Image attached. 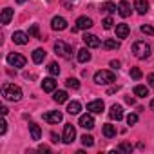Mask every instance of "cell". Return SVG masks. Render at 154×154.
<instances>
[{"instance_id": "obj_45", "label": "cell", "mask_w": 154, "mask_h": 154, "mask_svg": "<svg viewBox=\"0 0 154 154\" xmlns=\"http://www.w3.org/2000/svg\"><path fill=\"white\" fill-rule=\"evenodd\" d=\"M150 109H152V111H154V100H152V102H150Z\"/></svg>"}, {"instance_id": "obj_40", "label": "cell", "mask_w": 154, "mask_h": 154, "mask_svg": "<svg viewBox=\"0 0 154 154\" xmlns=\"http://www.w3.org/2000/svg\"><path fill=\"white\" fill-rule=\"evenodd\" d=\"M111 67H112V69H120V62H118V60H112V62H111Z\"/></svg>"}, {"instance_id": "obj_33", "label": "cell", "mask_w": 154, "mask_h": 154, "mask_svg": "<svg viewBox=\"0 0 154 154\" xmlns=\"http://www.w3.org/2000/svg\"><path fill=\"white\" fill-rule=\"evenodd\" d=\"M140 29H141V33H143V35H149V36H152V35H154V27H152V26H141Z\"/></svg>"}, {"instance_id": "obj_46", "label": "cell", "mask_w": 154, "mask_h": 154, "mask_svg": "<svg viewBox=\"0 0 154 154\" xmlns=\"http://www.w3.org/2000/svg\"><path fill=\"white\" fill-rule=\"evenodd\" d=\"M17 2H18V4H24V2H26V0H17Z\"/></svg>"}, {"instance_id": "obj_32", "label": "cell", "mask_w": 154, "mask_h": 154, "mask_svg": "<svg viewBox=\"0 0 154 154\" xmlns=\"http://www.w3.org/2000/svg\"><path fill=\"white\" fill-rule=\"evenodd\" d=\"M80 140H82V143H84L85 147H93V145H94V138H93V136H89V134H84Z\"/></svg>"}, {"instance_id": "obj_42", "label": "cell", "mask_w": 154, "mask_h": 154, "mask_svg": "<svg viewBox=\"0 0 154 154\" xmlns=\"http://www.w3.org/2000/svg\"><path fill=\"white\" fill-rule=\"evenodd\" d=\"M51 141H53V143H58V136H56V134H54V132H53V134H51Z\"/></svg>"}, {"instance_id": "obj_41", "label": "cell", "mask_w": 154, "mask_h": 154, "mask_svg": "<svg viewBox=\"0 0 154 154\" xmlns=\"http://www.w3.org/2000/svg\"><path fill=\"white\" fill-rule=\"evenodd\" d=\"M38 150H40V152H49L51 149H49L47 145H40V147H38Z\"/></svg>"}, {"instance_id": "obj_9", "label": "cell", "mask_w": 154, "mask_h": 154, "mask_svg": "<svg viewBox=\"0 0 154 154\" xmlns=\"http://www.w3.org/2000/svg\"><path fill=\"white\" fill-rule=\"evenodd\" d=\"M44 120L47 123H60L62 122V112L60 111H49L44 114Z\"/></svg>"}, {"instance_id": "obj_15", "label": "cell", "mask_w": 154, "mask_h": 154, "mask_svg": "<svg viewBox=\"0 0 154 154\" xmlns=\"http://www.w3.org/2000/svg\"><path fill=\"white\" fill-rule=\"evenodd\" d=\"M118 13H120V17H123V18H127V17L131 15V4L127 2V0H122V2L118 4Z\"/></svg>"}, {"instance_id": "obj_37", "label": "cell", "mask_w": 154, "mask_h": 154, "mask_svg": "<svg viewBox=\"0 0 154 154\" xmlns=\"http://www.w3.org/2000/svg\"><path fill=\"white\" fill-rule=\"evenodd\" d=\"M136 122H138V114H134V112H132V114H129V116H127V123H129V125H134Z\"/></svg>"}, {"instance_id": "obj_4", "label": "cell", "mask_w": 154, "mask_h": 154, "mask_svg": "<svg viewBox=\"0 0 154 154\" xmlns=\"http://www.w3.org/2000/svg\"><path fill=\"white\" fill-rule=\"evenodd\" d=\"M54 51H56V54H60L62 58H67V60L72 56V47L69 44H65L63 40H58L54 44Z\"/></svg>"}, {"instance_id": "obj_14", "label": "cell", "mask_w": 154, "mask_h": 154, "mask_svg": "<svg viewBox=\"0 0 154 154\" xmlns=\"http://www.w3.org/2000/svg\"><path fill=\"white\" fill-rule=\"evenodd\" d=\"M13 42L18 44V45H26V44L29 42V35H26V33H22V31H15V33H13Z\"/></svg>"}, {"instance_id": "obj_5", "label": "cell", "mask_w": 154, "mask_h": 154, "mask_svg": "<svg viewBox=\"0 0 154 154\" xmlns=\"http://www.w3.org/2000/svg\"><path fill=\"white\" fill-rule=\"evenodd\" d=\"M74 138H76V131H74L72 123H65V125H63V134H62V141H63V143H67V145H71V143L74 141Z\"/></svg>"}, {"instance_id": "obj_30", "label": "cell", "mask_w": 154, "mask_h": 154, "mask_svg": "<svg viewBox=\"0 0 154 154\" xmlns=\"http://www.w3.org/2000/svg\"><path fill=\"white\" fill-rule=\"evenodd\" d=\"M29 36H35V38H38V40H44V38L40 36V33H38V24H33V26L29 27Z\"/></svg>"}, {"instance_id": "obj_31", "label": "cell", "mask_w": 154, "mask_h": 154, "mask_svg": "<svg viewBox=\"0 0 154 154\" xmlns=\"http://www.w3.org/2000/svg\"><path fill=\"white\" fill-rule=\"evenodd\" d=\"M47 71H49V74H53V76L60 74V67H58V63H56V62H51V63H49V67H47Z\"/></svg>"}, {"instance_id": "obj_35", "label": "cell", "mask_w": 154, "mask_h": 154, "mask_svg": "<svg viewBox=\"0 0 154 154\" xmlns=\"http://www.w3.org/2000/svg\"><path fill=\"white\" fill-rule=\"evenodd\" d=\"M103 29H112V24H114V20L111 18V17H107V18H103Z\"/></svg>"}, {"instance_id": "obj_23", "label": "cell", "mask_w": 154, "mask_h": 154, "mask_svg": "<svg viewBox=\"0 0 154 154\" xmlns=\"http://www.w3.org/2000/svg\"><path fill=\"white\" fill-rule=\"evenodd\" d=\"M45 60V51L44 49H35L33 51V62L35 63H42Z\"/></svg>"}, {"instance_id": "obj_16", "label": "cell", "mask_w": 154, "mask_h": 154, "mask_svg": "<svg viewBox=\"0 0 154 154\" xmlns=\"http://www.w3.org/2000/svg\"><path fill=\"white\" fill-rule=\"evenodd\" d=\"M134 9L140 15H145L149 11V2H147V0H134Z\"/></svg>"}, {"instance_id": "obj_24", "label": "cell", "mask_w": 154, "mask_h": 154, "mask_svg": "<svg viewBox=\"0 0 154 154\" xmlns=\"http://www.w3.org/2000/svg\"><path fill=\"white\" fill-rule=\"evenodd\" d=\"M103 136H105V138H114V136H116V125L105 123V125H103Z\"/></svg>"}, {"instance_id": "obj_1", "label": "cell", "mask_w": 154, "mask_h": 154, "mask_svg": "<svg viewBox=\"0 0 154 154\" xmlns=\"http://www.w3.org/2000/svg\"><path fill=\"white\" fill-rule=\"evenodd\" d=\"M2 96L8 102H20L22 100V89L15 84H4L2 87Z\"/></svg>"}, {"instance_id": "obj_10", "label": "cell", "mask_w": 154, "mask_h": 154, "mask_svg": "<svg viewBox=\"0 0 154 154\" xmlns=\"http://www.w3.org/2000/svg\"><path fill=\"white\" fill-rule=\"evenodd\" d=\"M109 118H111V120H116V122H120V120L123 118V109H122V105L114 103V105L111 107V111H109Z\"/></svg>"}, {"instance_id": "obj_29", "label": "cell", "mask_w": 154, "mask_h": 154, "mask_svg": "<svg viewBox=\"0 0 154 154\" xmlns=\"http://www.w3.org/2000/svg\"><path fill=\"white\" fill-rule=\"evenodd\" d=\"M102 9H103L105 13H114L118 8H116V4H114V2H105V4L102 6Z\"/></svg>"}, {"instance_id": "obj_25", "label": "cell", "mask_w": 154, "mask_h": 154, "mask_svg": "<svg viewBox=\"0 0 154 154\" xmlns=\"http://www.w3.org/2000/svg\"><path fill=\"white\" fill-rule=\"evenodd\" d=\"M53 100H54L56 103H65V102H67V93H65V91H56L54 96H53Z\"/></svg>"}, {"instance_id": "obj_38", "label": "cell", "mask_w": 154, "mask_h": 154, "mask_svg": "<svg viewBox=\"0 0 154 154\" xmlns=\"http://www.w3.org/2000/svg\"><path fill=\"white\" fill-rule=\"evenodd\" d=\"M6 129H8V123H6V120H2L0 122V134H6Z\"/></svg>"}, {"instance_id": "obj_22", "label": "cell", "mask_w": 154, "mask_h": 154, "mask_svg": "<svg viewBox=\"0 0 154 154\" xmlns=\"http://www.w3.org/2000/svg\"><path fill=\"white\" fill-rule=\"evenodd\" d=\"M29 131H31V138H33V140H40V136H42V129H40L35 122L29 123Z\"/></svg>"}, {"instance_id": "obj_12", "label": "cell", "mask_w": 154, "mask_h": 154, "mask_svg": "<svg viewBox=\"0 0 154 154\" xmlns=\"http://www.w3.org/2000/svg\"><path fill=\"white\" fill-rule=\"evenodd\" d=\"M84 42H85L87 47H93V49H96V47L102 45V42H100V38H98L96 35H85V36H84Z\"/></svg>"}, {"instance_id": "obj_19", "label": "cell", "mask_w": 154, "mask_h": 154, "mask_svg": "<svg viewBox=\"0 0 154 154\" xmlns=\"http://www.w3.org/2000/svg\"><path fill=\"white\" fill-rule=\"evenodd\" d=\"M11 18H13V9H11V8H4V9H2V17H0L2 24H4V26H6V24H9V22H11Z\"/></svg>"}, {"instance_id": "obj_18", "label": "cell", "mask_w": 154, "mask_h": 154, "mask_svg": "<svg viewBox=\"0 0 154 154\" xmlns=\"http://www.w3.org/2000/svg\"><path fill=\"white\" fill-rule=\"evenodd\" d=\"M42 89H44L45 93H53V91L56 89V82H54V78H44V82H42Z\"/></svg>"}, {"instance_id": "obj_8", "label": "cell", "mask_w": 154, "mask_h": 154, "mask_svg": "<svg viewBox=\"0 0 154 154\" xmlns=\"http://www.w3.org/2000/svg\"><path fill=\"white\" fill-rule=\"evenodd\" d=\"M51 27L54 31H63V29H67V20L63 17H54L51 20Z\"/></svg>"}, {"instance_id": "obj_43", "label": "cell", "mask_w": 154, "mask_h": 154, "mask_svg": "<svg viewBox=\"0 0 154 154\" xmlns=\"http://www.w3.org/2000/svg\"><path fill=\"white\" fill-rule=\"evenodd\" d=\"M125 100H127V103H131V105H132V103H134V98H131V96H127V98H125Z\"/></svg>"}, {"instance_id": "obj_3", "label": "cell", "mask_w": 154, "mask_h": 154, "mask_svg": "<svg viewBox=\"0 0 154 154\" xmlns=\"http://www.w3.org/2000/svg\"><path fill=\"white\" fill-rule=\"evenodd\" d=\"M94 82L98 85H109V84L116 82V74L112 71H98L94 74Z\"/></svg>"}, {"instance_id": "obj_7", "label": "cell", "mask_w": 154, "mask_h": 154, "mask_svg": "<svg viewBox=\"0 0 154 154\" xmlns=\"http://www.w3.org/2000/svg\"><path fill=\"white\" fill-rule=\"evenodd\" d=\"M89 27H93V20L89 17H80L78 20H76V26L72 27V33L82 31V29H89Z\"/></svg>"}, {"instance_id": "obj_26", "label": "cell", "mask_w": 154, "mask_h": 154, "mask_svg": "<svg viewBox=\"0 0 154 154\" xmlns=\"http://www.w3.org/2000/svg\"><path fill=\"white\" fill-rule=\"evenodd\" d=\"M134 94L140 96V98H145V96H149V89L145 85H136L134 87Z\"/></svg>"}, {"instance_id": "obj_6", "label": "cell", "mask_w": 154, "mask_h": 154, "mask_svg": "<svg viewBox=\"0 0 154 154\" xmlns=\"http://www.w3.org/2000/svg\"><path fill=\"white\" fill-rule=\"evenodd\" d=\"M8 63L13 67H24L26 65V58L20 53H9L8 54Z\"/></svg>"}, {"instance_id": "obj_34", "label": "cell", "mask_w": 154, "mask_h": 154, "mask_svg": "<svg viewBox=\"0 0 154 154\" xmlns=\"http://www.w3.org/2000/svg\"><path fill=\"white\" fill-rule=\"evenodd\" d=\"M131 76H132L134 80H140L141 78V71L138 67H131Z\"/></svg>"}, {"instance_id": "obj_44", "label": "cell", "mask_w": 154, "mask_h": 154, "mask_svg": "<svg viewBox=\"0 0 154 154\" xmlns=\"http://www.w3.org/2000/svg\"><path fill=\"white\" fill-rule=\"evenodd\" d=\"M0 111H2V114H4V116L8 114V107H0Z\"/></svg>"}, {"instance_id": "obj_21", "label": "cell", "mask_w": 154, "mask_h": 154, "mask_svg": "<svg viewBox=\"0 0 154 154\" xmlns=\"http://www.w3.org/2000/svg\"><path fill=\"white\" fill-rule=\"evenodd\" d=\"M82 111V103L80 102H69L67 103V112L69 114H78Z\"/></svg>"}, {"instance_id": "obj_20", "label": "cell", "mask_w": 154, "mask_h": 154, "mask_svg": "<svg viewBox=\"0 0 154 154\" xmlns=\"http://www.w3.org/2000/svg\"><path fill=\"white\" fill-rule=\"evenodd\" d=\"M76 58H78V62L80 63H85V62H89L91 60V53H89V49H80L78 51V54H76Z\"/></svg>"}, {"instance_id": "obj_28", "label": "cell", "mask_w": 154, "mask_h": 154, "mask_svg": "<svg viewBox=\"0 0 154 154\" xmlns=\"http://www.w3.org/2000/svg\"><path fill=\"white\" fill-rule=\"evenodd\" d=\"M103 47H105V49H120V44H118L114 38H107V40L103 42Z\"/></svg>"}, {"instance_id": "obj_27", "label": "cell", "mask_w": 154, "mask_h": 154, "mask_svg": "<svg viewBox=\"0 0 154 154\" xmlns=\"http://www.w3.org/2000/svg\"><path fill=\"white\" fill-rule=\"evenodd\" d=\"M65 85H67L69 89H72V91H78V89H80V82L76 80V78H67V80H65Z\"/></svg>"}, {"instance_id": "obj_17", "label": "cell", "mask_w": 154, "mask_h": 154, "mask_svg": "<svg viewBox=\"0 0 154 154\" xmlns=\"http://www.w3.org/2000/svg\"><path fill=\"white\" fill-rule=\"evenodd\" d=\"M129 33H131V29H129L127 24H118L116 26V38H127Z\"/></svg>"}, {"instance_id": "obj_2", "label": "cell", "mask_w": 154, "mask_h": 154, "mask_svg": "<svg viewBox=\"0 0 154 154\" xmlns=\"http://www.w3.org/2000/svg\"><path fill=\"white\" fill-rule=\"evenodd\" d=\"M132 53H134V56H136V58L145 60V58H149V56H150L152 49H150V45H149L147 42L140 40V42H134V45H132Z\"/></svg>"}, {"instance_id": "obj_36", "label": "cell", "mask_w": 154, "mask_h": 154, "mask_svg": "<svg viewBox=\"0 0 154 154\" xmlns=\"http://www.w3.org/2000/svg\"><path fill=\"white\" fill-rule=\"evenodd\" d=\"M118 150H122V152H132V145H129V143H120V145H118Z\"/></svg>"}, {"instance_id": "obj_13", "label": "cell", "mask_w": 154, "mask_h": 154, "mask_svg": "<svg viewBox=\"0 0 154 154\" xmlns=\"http://www.w3.org/2000/svg\"><path fill=\"white\" fill-rule=\"evenodd\" d=\"M87 111H91L93 114H100L103 111V102L102 100H93L87 103Z\"/></svg>"}, {"instance_id": "obj_39", "label": "cell", "mask_w": 154, "mask_h": 154, "mask_svg": "<svg viewBox=\"0 0 154 154\" xmlns=\"http://www.w3.org/2000/svg\"><path fill=\"white\" fill-rule=\"evenodd\" d=\"M147 82H149V85L154 89V72H150V74L147 76Z\"/></svg>"}, {"instance_id": "obj_11", "label": "cell", "mask_w": 154, "mask_h": 154, "mask_svg": "<svg viewBox=\"0 0 154 154\" xmlns=\"http://www.w3.org/2000/svg\"><path fill=\"white\" fill-rule=\"evenodd\" d=\"M80 127H84V129H93L94 127V118H93V114H82L80 116Z\"/></svg>"}]
</instances>
